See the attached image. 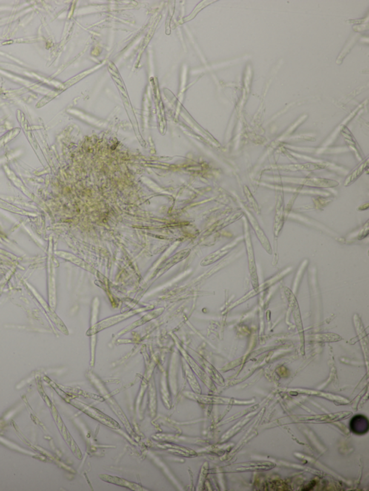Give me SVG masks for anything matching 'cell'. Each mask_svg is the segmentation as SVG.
Returning <instances> with one entry per match:
<instances>
[{
    "mask_svg": "<svg viewBox=\"0 0 369 491\" xmlns=\"http://www.w3.org/2000/svg\"><path fill=\"white\" fill-rule=\"evenodd\" d=\"M180 350H181V353L184 355V358L185 359L186 361H187V364L190 366L192 369L196 372L197 375L201 378L204 383H207V385H209V378H208L207 374L204 372V371L201 369V367L196 364V362L194 360H193L191 357L182 348H180Z\"/></svg>",
    "mask_w": 369,
    "mask_h": 491,
    "instance_id": "12",
    "label": "cell"
},
{
    "mask_svg": "<svg viewBox=\"0 0 369 491\" xmlns=\"http://www.w3.org/2000/svg\"><path fill=\"white\" fill-rule=\"evenodd\" d=\"M184 373H185L186 378H187V380L188 381L189 385H190V387L192 388V389L194 390V392H196V393H200V392H201V388H200L198 382H197L196 378H195L194 375H193L191 369H190V367L187 366L185 362H184Z\"/></svg>",
    "mask_w": 369,
    "mask_h": 491,
    "instance_id": "15",
    "label": "cell"
},
{
    "mask_svg": "<svg viewBox=\"0 0 369 491\" xmlns=\"http://www.w3.org/2000/svg\"><path fill=\"white\" fill-rule=\"evenodd\" d=\"M0 208L4 209V210H7V211L14 212V213L20 214V215H34V213H33V212L26 211V210H22V209L13 206V205L10 204L7 202L3 201L1 199H0Z\"/></svg>",
    "mask_w": 369,
    "mask_h": 491,
    "instance_id": "16",
    "label": "cell"
},
{
    "mask_svg": "<svg viewBox=\"0 0 369 491\" xmlns=\"http://www.w3.org/2000/svg\"><path fill=\"white\" fill-rule=\"evenodd\" d=\"M97 383H98V382H97ZM98 383L101 387H99L98 386H96L97 388L99 389L101 393H102L103 395H104V397H103V398H104V401L105 399L107 400V401L106 402H107L109 406H110V408L113 409L115 413H116V415L119 417L120 420H121V421H122L124 424H125L126 428H127V430L129 431V432H132V428H131L130 424H129V421H128L126 415H124V413H123L121 409H120L119 406L117 405L116 402H115V400L113 399V397H112L111 395H109L108 392H107V390L105 388V387L103 386L102 383H101V382H99V383Z\"/></svg>",
    "mask_w": 369,
    "mask_h": 491,
    "instance_id": "4",
    "label": "cell"
},
{
    "mask_svg": "<svg viewBox=\"0 0 369 491\" xmlns=\"http://www.w3.org/2000/svg\"><path fill=\"white\" fill-rule=\"evenodd\" d=\"M190 249H185V250L182 251V252H178L177 255H174L172 258H170V260L167 261L164 264V267L163 269H161L160 275L164 273L166 271L168 270L170 267H173V266L176 264L177 263L180 262V261L184 260L186 257L190 255Z\"/></svg>",
    "mask_w": 369,
    "mask_h": 491,
    "instance_id": "14",
    "label": "cell"
},
{
    "mask_svg": "<svg viewBox=\"0 0 369 491\" xmlns=\"http://www.w3.org/2000/svg\"><path fill=\"white\" fill-rule=\"evenodd\" d=\"M244 239H245L246 248H247V255H248L249 269L251 275L252 283L254 287V291L258 292L259 288L258 275H257L256 266H255V257L251 239H250V232L247 223L244 222Z\"/></svg>",
    "mask_w": 369,
    "mask_h": 491,
    "instance_id": "3",
    "label": "cell"
},
{
    "mask_svg": "<svg viewBox=\"0 0 369 491\" xmlns=\"http://www.w3.org/2000/svg\"><path fill=\"white\" fill-rule=\"evenodd\" d=\"M4 171H5V173L7 174V178H8L9 180L11 181V182L13 183L14 185H15V187H18V188L19 189V190H21L23 193H24L26 196L28 197V198H30V199L35 201L34 195L31 193V192L29 190L28 188L26 187V186L23 184V181L16 176V175L12 172L11 169H10L8 167H7V166H4Z\"/></svg>",
    "mask_w": 369,
    "mask_h": 491,
    "instance_id": "9",
    "label": "cell"
},
{
    "mask_svg": "<svg viewBox=\"0 0 369 491\" xmlns=\"http://www.w3.org/2000/svg\"><path fill=\"white\" fill-rule=\"evenodd\" d=\"M164 308H161V309H157V310H154L147 313V315H144L142 318H140V319L137 320V321H135L133 324H131L130 326H128L124 330L121 331L119 332L118 336H121L123 335H125L126 333L129 332V331L132 330V329H135V328L138 327V326H141V325L146 324L147 322L151 321V320L154 319V318H157V317L160 315L164 311Z\"/></svg>",
    "mask_w": 369,
    "mask_h": 491,
    "instance_id": "8",
    "label": "cell"
},
{
    "mask_svg": "<svg viewBox=\"0 0 369 491\" xmlns=\"http://www.w3.org/2000/svg\"><path fill=\"white\" fill-rule=\"evenodd\" d=\"M6 130V128L4 127V126H0V133H1V132L4 131V130Z\"/></svg>",
    "mask_w": 369,
    "mask_h": 491,
    "instance_id": "19",
    "label": "cell"
},
{
    "mask_svg": "<svg viewBox=\"0 0 369 491\" xmlns=\"http://www.w3.org/2000/svg\"><path fill=\"white\" fill-rule=\"evenodd\" d=\"M350 429L353 433L358 435H363L368 432L369 423L367 417L358 415L353 417L350 421Z\"/></svg>",
    "mask_w": 369,
    "mask_h": 491,
    "instance_id": "7",
    "label": "cell"
},
{
    "mask_svg": "<svg viewBox=\"0 0 369 491\" xmlns=\"http://www.w3.org/2000/svg\"><path fill=\"white\" fill-rule=\"evenodd\" d=\"M100 478L105 482H107V483L127 488V489H130V490L136 491H147L146 489H143L139 485L132 483V482L128 481V480L124 479V478H118V477L111 476V475H100Z\"/></svg>",
    "mask_w": 369,
    "mask_h": 491,
    "instance_id": "5",
    "label": "cell"
},
{
    "mask_svg": "<svg viewBox=\"0 0 369 491\" xmlns=\"http://www.w3.org/2000/svg\"><path fill=\"white\" fill-rule=\"evenodd\" d=\"M21 132L20 129H15L14 130H10L8 133L5 134V135H3L2 137L0 138V148L2 147L3 146L5 145L7 143L10 142L11 140L13 139L14 138L17 136L18 134Z\"/></svg>",
    "mask_w": 369,
    "mask_h": 491,
    "instance_id": "18",
    "label": "cell"
},
{
    "mask_svg": "<svg viewBox=\"0 0 369 491\" xmlns=\"http://www.w3.org/2000/svg\"><path fill=\"white\" fill-rule=\"evenodd\" d=\"M248 215L249 220H250V223H251L252 226H253V229H255V233H256L257 235H258V238H259L260 241H261V244L265 248V250L268 252L269 254H271V247H270V243H269L268 240H267V237L265 235V233L263 232L261 228L260 227L258 223L257 222L255 218H254L252 214L250 212L247 213Z\"/></svg>",
    "mask_w": 369,
    "mask_h": 491,
    "instance_id": "10",
    "label": "cell"
},
{
    "mask_svg": "<svg viewBox=\"0 0 369 491\" xmlns=\"http://www.w3.org/2000/svg\"><path fill=\"white\" fill-rule=\"evenodd\" d=\"M145 309H147L132 310V311L127 312H125V313L120 314V315H115V316L110 317V318L103 320V321H101V322L98 323V324L95 325H93L91 329L87 332V335H95V334L98 333V332H101V331L104 330V329H106V328L110 327V326H113V325L121 322V321H124V320L127 319V318L133 316V315H134L135 314L143 311V310H145Z\"/></svg>",
    "mask_w": 369,
    "mask_h": 491,
    "instance_id": "1",
    "label": "cell"
},
{
    "mask_svg": "<svg viewBox=\"0 0 369 491\" xmlns=\"http://www.w3.org/2000/svg\"><path fill=\"white\" fill-rule=\"evenodd\" d=\"M365 170V166L361 165L359 167L357 168L356 170L353 171L347 179L345 180V186H348L351 184L352 183L354 182L357 179L360 178L361 175H362L363 172Z\"/></svg>",
    "mask_w": 369,
    "mask_h": 491,
    "instance_id": "17",
    "label": "cell"
},
{
    "mask_svg": "<svg viewBox=\"0 0 369 491\" xmlns=\"http://www.w3.org/2000/svg\"><path fill=\"white\" fill-rule=\"evenodd\" d=\"M284 204L281 197L278 198V203H277L276 224H275V235L278 236V233L281 232V228L284 223Z\"/></svg>",
    "mask_w": 369,
    "mask_h": 491,
    "instance_id": "13",
    "label": "cell"
},
{
    "mask_svg": "<svg viewBox=\"0 0 369 491\" xmlns=\"http://www.w3.org/2000/svg\"><path fill=\"white\" fill-rule=\"evenodd\" d=\"M242 467H237V471H261L270 469L275 467V465L270 462H253L242 464Z\"/></svg>",
    "mask_w": 369,
    "mask_h": 491,
    "instance_id": "11",
    "label": "cell"
},
{
    "mask_svg": "<svg viewBox=\"0 0 369 491\" xmlns=\"http://www.w3.org/2000/svg\"><path fill=\"white\" fill-rule=\"evenodd\" d=\"M239 241V239L235 240L232 244H229L228 245L224 246V247L221 248L219 250L216 251V252H213L211 255H209V256L206 257L201 261V266L209 265V264H213L215 261H218L220 258H222L223 257L225 256L227 254H228L233 248H235V246L237 244Z\"/></svg>",
    "mask_w": 369,
    "mask_h": 491,
    "instance_id": "6",
    "label": "cell"
},
{
    "mask_svg": "<svg viewBox=\"0 0 369 491\" xmlns=\"http://www.w3.org/2000/svg\"><path fill=\"white\" fill-rule=\"evenodd\" d=\"M78 406L84 413L87 414V415L91 417L93 419L99 421L100 423L105 425V426H107V427L111 428V429H120L119 424L115 420L109 417L108 415H105V414L103 413V412H101L98 409L92 407V406H87L86 404H83V403H79V402H78Z\"/></svg>",
    "mask_w": 369,
    "mask_h": 491,
    "instance_id": "2",
    "label": "cell"
}]
</instances>
